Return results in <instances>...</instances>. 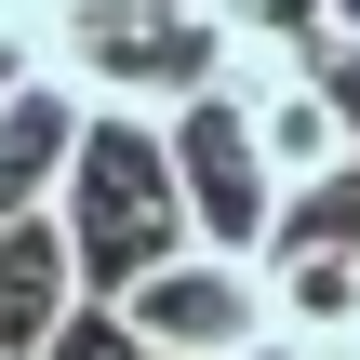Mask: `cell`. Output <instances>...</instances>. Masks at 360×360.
Listing matches in <instances>:
<instances>
[{
    "instance_id": "cell-1",
    "label": "cell",
    "mask_w": 360,
    "mask_h": 360,
    "mask_svg": "<svg viewBox=\"0 0 360 360\" xmlns=\"http://www.w3.org/2000/svg\"><path fill=\"white\" fill-rule=\"evenodd\" d=\"M53 214H67L94 294H134L147 267H174V254H187L174 120H147V107H94V134H80V160H67V200H53Z\"/></svg>"
},
{
    "instance_id": "cell-2",
    "label": "cell",
    "mask_w": 360,
    "mask_h": 360,
    "mask_svg": "<svg viewBox=\"0 0 360 360\" xmlns=\"http://www.w3.org/2000/svg\"><path fill=\"white\" fill-rule=\"evenodd\" d=\"M53 67L94 107H147V120H174L187 94H227L214 13H147V0H67L53 13Z\"/></svg>"
},
{
    "instance_id": "cell-3",
    "label": "cell",
    "mask_w": 360,
    "mask_h": 360,
    "mask_svg": "<svg viewBox=\"0 0 360 360\" xmlns=\"http://www.w3.org/2000/svg\"><path fill=\"white\" fill-rule=\"evenodd\" d=\"M174 187H187V240H200V254H240V267H267V240L294 227V200H281V174H267V147H254V107H240V80L174 107Z\"/></svg>"
},
{
    "instance_id": "cell-4",
    "label": "cell",
    "mask_w": 360,
    "mask_h": 360,
    "mask_svg": "<svg viewBox=\"0 0 360 360\" xmlns=\"http://www.w3.org/2000/svg\"><path fill=\"white\" fill-rule=\"evenodd\" d=\"M107 307H120V334L147 360H254L267 347V281L240 254H200V240L174 267H147L134 294H107Z\"/></svg>"
},
{
    "instance_id": "cell-5",
    "label": "cell",
    "mask_w": 360,
    "mask_h": 360,
    "mask_svg": "<svg viewBox=\"0 0 360 360\" xmlns=\"http://www.w3.org/2000/svg\"><path fill=\"white\" fill-rule=\"evenodd\" d=\"M80 307H94V267L67 240V214H13L0 227V360H53Z\"/></svg>"
},
{
    "instance_id": "cell-6",
    "label": "cell",
    "mask_w": 360,
    "mask_h": 360,
    "mask_svg": "<svg viewBox=\"0 0 360 360\" xmlns=\"http://www.w3.org/2000/svg\"><path fill=\"white\" fill-rule=\"evenodd\" d=\"M254 281H267V347H347L360 334V254L334 227H281Z\"/></svg>"
},
{
    "instance_id": "cell-7",
    "label": "cell",
    "mask_w": 360,
    "mask_h": 360,
    "mask_svg": "<svg viewBox=\"0 0 360 360\" xmlns=\"http://www.w3.org/2000/svg\"><path fill=\"white\" fill-rule=\"evenodd\" d=\"M80 134H94V94H80L67 67H53V80H27V94H0V227L67 200V160H80Z\"/></svg>"
},
{
    "instance_id": "cell-8",
    "label": "cell",
    "mask_w": 360,
    "mask_h": 360,
    "mask_svg": "<svg viewBox=\"0 0 360 360\" xmlns=\"http://www.w3.org/2000/svg\"><path fill=\"white\" fill-rule=\"evenodd\" d=\"M240 107H254V147H267L281 200H321V187L360 160V134H347V107H334L321 67H294V80H240Z\"/></svg>"
},
{
    "instance_id": "cell-9",
    "label": "cell",
    "mask_w": 360,
    "mask_h": 360,
    "mask_svg": "<svg viewBox=\"0 0 360 360\" xmlns=\"http://www.w3.org/2000/svg\"><path fill=\"white\" fill-rule=\"evenodd\" d=\"M321 80H334V107H347V134H360V53H334ZM294 227H334V240L360 254V160L334 174V187H321V200H294Z\"/></svg>"
},
{
    "instance_id": "cell-10",
    "label": "cell",
    "mask_w": 360,
    "mask_h": 360,
    "mask_svg": "<svg viewBox=\"0 0 360 360\" xmlns=\"http://www.w3.org/2000/svg\"><path fill=\"white\" fill-rule=\"evenodd\" d=\"M53 360H147V347H134V334H120V307L94 294V307H80V321L53 334Z\"/></svg>"
},
{
    "instance_id": "cell-11",
    "label": "cell",
    "mask_w": 360,
    "mask_h": 360,
    "mask_svg": "<svg viewBox=\"0 0 360 360\" xmlns=\"http://www.w3.org/2000/svg\"><path fill=\"white\" fill-rule=\"evenodd\" d=\"M321 13H334V53H360V0H321Z\"/></svg>"
},
{
    "instance_id": "cell-12",
    "label": "cell",
    "mask_w": 360,
    "mask_h": 360,
    "mask_svg": "<svg viewBox=\"0 0 360 360\" xmlns=\"http://www.w3.org/2000/svg\"><path fill=\"white\" fill-rule=\"evenodd\" d=\"M294 360H360V334H347V347H294Z\"/></svg>"
},
{
    "instance_id": "cell-13",
    "label": "cell",
    "mask_w": 360,
    "mask_h": 360,
    "mask_svg": "<svg viewBox=\"0 0 360 360\" xmlns=\"http://www.w3.org/2000/svg\"><path fill=\"white\" fill-rule=\"evenodd\" d=\"M147 13H214V0H147Z\"/></svg>"
},
{
    "instance_id": "cell-14",
    "label": "cell",
    "mask_w": 360,
    "mask_h": 360,
    "mask_svg": "<svg viewBox=\"0 0 360 360\" xmlns=\"http://www.w3.org/2000/svg\"><path fill=\"white\" fill-rule=\"evenodd\" d=\"M254 360H294V347H254Z\"/></svg>"
}]
</instances>
